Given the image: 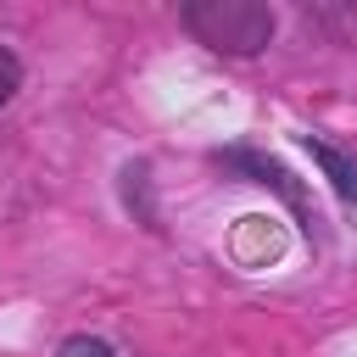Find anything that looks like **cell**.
I'll return each mask as SVG.
<instances>
[{
    "label": "cell",
    "mask_w": 357,
    "mask_h": 357,
    "mask_svg": "<svg viewBox=\"0 0 357 357\" xmlns=\"http://www.w3.org/2000/svg\"><path fill=\"white\" fill-rule=\"evenodd\" d=\"M178 17L201 45L223 56H257L273 39V11L262 0H184Z\"/></svg>",
    "instance_id": "obj_1"
},
{
    "label": "cell",
    "mask_w": 357,
    "mask_h": 357,
    "mask_svg": "<svg viewBox=\"0 0 357 357\" xmlns=\"http://www.w3.org/2000/svg\"><path fill=\"white\" fill-rule=\"evenodd\" d=\"M223 162H229V167H240V173H251V184H268V190H279V195L296 206L301 229H312V223H307V206H301V190L290 184V173H284L279 162H268V156H257V151H223Z\"/></svg>",
    "instance_id": "obj_2"
},
{
    "label": "cell",
    "mask_w": 357,
    "mask_h": 357,
    "mask_svg": "<svg viewBox=\"0 0 357 357\" xmlns=\"http://www.w3.org/2000/svg\"><path fill=\"white\" fill-rule=\"evenodd\" d=\"M307 151H312V162L324 167V178L335 184V195H340L346 206H357V162H351L346 151H335L329 139H312V134H307Z\"/></svg>",
    "instance_id": "obj_3"
},
{
    "label": "cell",
    "mask_w": 357,
    "mask_h": 357,
    "mask_svg": "<svg viewBox=\"0 0 357 357\" xmlns=\"http://www.w3.org/2000/svg\"><path fill=\"white\" fill-rule=\"evenodd\" d=\"M17 89H22V61H17V56L0 45V106H6Z\"/></svg>",
    "instance_id": "obj_4"
},
{
    "label": "cell",
    "mask_w": 357,
    "mask_h": 357,
    "mask_svg": "<svg viewBox=\"0 0 357 357\" xmlns=\"http://www.w3.org/2000/svg\"><path fill=\"white\" fill-rule=\"evenodd\" d=\"M61 357H117L106 340H95V335H73L67 346H61Z\"/></svg>",
    "instance_id": "obj_5"
}]
</instances>
